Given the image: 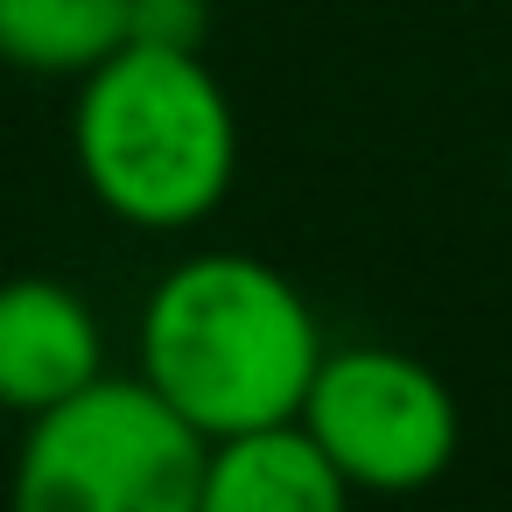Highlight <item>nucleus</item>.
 Segmentation results:
<instances>
[{
	"instance_id": "1",
	"label": "nucleus",
	"mask_w": 512,
	"mask_h": 512,
	"mask_svg": "<svg viewBox=\"0 0 512 512\" xmlns=\"http://www.w3.org/2000/svg\"><path fill=\"white\" fill-rule=\"evenodd\" d=\"M141 379L204 435H246L302 414V393L330 351L309 295L260 253H190L176 260L134 323Z\"/></svg>"
},
{
	"instance_id": "2",
	"label": "nucleus",
	"mask_w": 512,
	"mask_h": 512,
	"mask_svg": "<svg viewBox=\"0 0 512 512\" xmlns=\"http://www.w3.org/2000/svg\"><path fill=\"white\" fill-rule=\"evenodd\" d=\"M71 162L106 218L190 232L239 183V106L204 50L127 43L78 78Z\"/></svg>"
},
{
	"instance_id": "3",
	"label": "nucleus",
	"mask_w": 512,
	"mask_h": 512,
	"mask_svg": "<svg viewBox=\"0 0 512 512\" xmlns=\"http://www.w3.org/2000/svg\"><path fill=\"white\" fill-rule=\"evenodd\" d=\"M204 435L141 379L99 372L22 421L8 512H197Z\"/></svg>"
},
{
	"instance_id": "4",
	"label": "nucleus",
	"mask_w": 512,
	"mask_h": 512,
	"mask_svg": "<svg viewBox=\"0 0 512 512\" xmlns=\"http://www.w3.org/2000/svg\"><path fill=\"white\" fill-rule=\"evenodd\" d=\"M295 421L316 435L337 477L372 498H414L442 484L463 449V407L449 379L393 344H330Z\"/></svg>"
},
{
	"instance_id": "5",
	"label": "nucleus",
	"mask_w": 512,
	"mask_h": 512,
	"mask_svg": "<svg viewBox=\"0 0 512 512\" xmlns=\"http://www.w3.org/2000/svg\"><path fill=\"white\" fill-rule=\"evenodd\" d=\"M106 372V323L57 274L0 281V414H43Z\"/></svg>"
},
{
	"instance_id": "6",
	"label": "nucleus",
	"mask_w": 512,
	"mask_h": 512,
	"mask_svg": "<svg viewBox=\"0 0 512 512\" xmlns=\"http://www.w3.org/2000/svg\"><path fill=\"white\" fill-rule=\"evenodd\" d=\"M351 484L302 421L218 435L204 449L197 512H351Z\"/></svg>"
},
{
	"instance_id": "7",
	"label": "nucleus",
	"mask_w": 512,
	"mask_h": 512,
	"mask_svg": "<svg viewBox=\"0 0 512 512\" xmlns=\"http://www.w3.org/2000/svg\"><path fill=\"white\" fill-rule=\"evenodd\" d=\"M127 50V0H0V64L78 85Z\"/></svg>"
},
{
	"instance_id": "8",
	"label": "nucleus",
	"mask_w": 512,
	"mask_h": 512,
	"mask_svg": "<svg viewBox=\"0 0 512 512\" xmlns=\"http://www.w3.org/2000/svg\"><path fill=\"white\" fill-rule=\"evenodd\" d=\"M211 0H127V43L148 50H204Z\"/></svg>"
},
{
	"instance_id": "9",
	"label": "nucleus",
	"mask_w": 512,
	"mask_h": 512,
	"mask_svg": "<svg viewBox=\"0 0 512 512\" xmlns=\"http://www.w3.org/2000/svg\"><path fill=\"white\" fill-rule=\"evenodd\" d=\"M505 190H512V148H505Z\"/></svg>"
}]
</instances>
